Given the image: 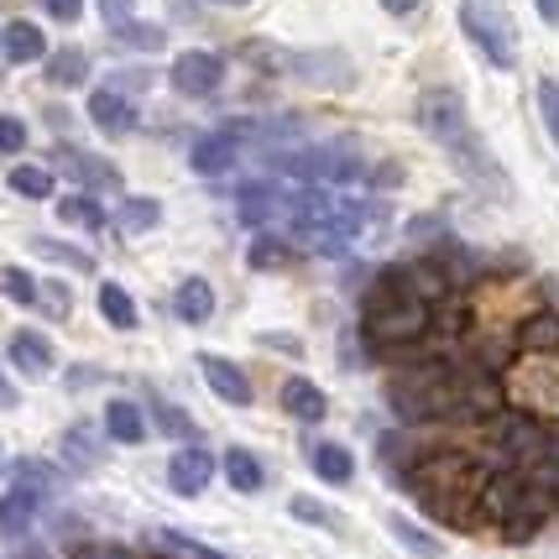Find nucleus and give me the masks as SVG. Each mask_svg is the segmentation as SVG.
Segmentation results:
<instances>
[{
	"label": "nucleus",
	"instance_id": "nucleus-1",
	"mask_svg": "<svg viewBox=\"0 0 559 559\" xmlns=\"http://www.w3.org/2000/svg\"><path fill=\"white\" fill-rule=\"evenodd\" d=\"M403 487L414 491V502L435 523H471L476 518V497L487 487V471L481 465H471L465 455H424V461L408 465V476H403Z\"/></svg>",
	"mask_w": 559,
	"mask_h": 559
},
{
	"label": "nucleus",
	"instance_id": "nucleus-2",
	"mask_svg": "<svg viewBox=\"0 0 559 559\" xmlns=\"http://www.w3.org/2000/svg\"><path fill=\"white\" fill-rule=\"evenodd\" d=\"M388 403L403 424H429V418L461 414V382L450 361H418L403 366L388 382Z\"/></svg>",
	"mask_w": 559,
	"mask_h": 559
},
{
	"label": "nucleus",
	"instance_id": "nucleus-3",
	"mask_svg": "<svg viewBox=\"0 0 559 559\" xmlns=\"http://www.w3.org/2000/svg\"><path fill=\"white\" fill-rule=\"evenodd\" d=\"M418 126L435 136L455 163H465L471 173H487V178H497L502 183V168H491L487 146H481V136H476V126H471V116H465V99L461 90H424L418 95Z\"/></svg>",
	"mask_w": 559,
	"mask_h": 559
},
{
	"label": "nucleus",
	"instance_id": "nucleus-4",
	"mask_svg": "<svg viewBox=\"0 0 559 559\" xmlns=\"http://www.w3.org/2000/svg\"><path fill=\"white\" fill-rule=\"evenodd\" d=\"M429 309H435V304H418V298H403V293L371 288L366 293V319H361L366 345H377V350L418 345L429 335Z\"/></svg>",
	"mask_w": 559,
	"mask_h": 559
},
{
	"label": "nucleus",
	"instance_id": "nucleus-5",
	"mask_svg": "<svg viewBox=\"0 0 559 559\" xmlns=\"http://www.w3.org/2000/svg\"><path fill=\"white\" fill-rule=\"evenodd\" d=\"M272 168L309 183V189H335V183H356L361 178V152L350 142H324V146H304V152H277Z\"/></svg>",
	"mask_w": 559,
	"mask_h": 559
},
{
	"label": "nucleus",
	"instance_id": "nucleus-6",
	"mask_svg": "<svg viewBox=\"0 0 559 559\" xmlns=\"http://www.w3.org/2000/svg\"><path fill=\"white\" fill-rule=\"evenodd\" d=\"M461 26H465V37L487 52V63H497V69H518V37H512V22L491 5V0H461Z\"/></svg>",
	"mask_w": 559,
	"mask_h": 559
},
{
	"label": "nucleus",
	"instance_id": "nucleus-7",
	"mask_svg": "<svg viewBox=\"0 0 559 559\" xmlns=\"http://www.w3.org/2000/svg\"><path fill=\"white\" fill-rule=\"evenodd\" d=\"M168 84L178 90V95H189V99L215 95L219 84H225V58L210 52V48L178 52V58H173V69H168Z\"/></svg>",
	"mask_w": 559,
	"mask_h": 559
},
{
	"label": "nucleus",
	"instance_id": "nucleus-8",
	"mask_svg": "<svg viewBox=\"0 0 559 559\" xmlns=\"http://www.w3.org/2000/svg\"><path fill=\"white\" fill-rule=\"evenodd\" d=\"M377 288L418 298V304H439V298H450V277H444L435 262H397V267H388L377 277Z\"/></svg>",
	"mask_w": 559,
	"mask_h": 559
},
{
	"label": "nucleus",
	"instance_id": "nucleus-9",
	"mask_svg": "<svg viewBox=\"0 0 559 559\" xmlns=\"http://www.w3.org/2000/svg\"><path fill=\"white\" fill-rule=\"evenodd\" d=\"M210 481H215V455H210L204 444H183L168 461V487L178 491V497H199Z\"/></svg>",
	"mask_w": 559,
	"mask_h": 559
},
{
	"label": "nucleus",
	"instance_id": "nucleus-10",
	"mask_svg": "<svg viewBox=\"0 0 559 559\" xmlns=\"http://www.w3.org/2000/svg\"><path fill=\"white\" fill-rule=\"evenodd\" d=\"M199 371H204V382H210V392H215L219 403L251 408V377H246L236 361H225V356H199Z\"/></svg>",
	"mask_w": 559,
	"mask_h": 559
},
{
	"label": "nucleus",
	"instance_id": "nucleus-11",
	"mask_svg": "<svg viewBox=\"0 0 559 559\" xmlns=\"http://www.w3.org/2000/svg\"><path fill=\"white\" fill-rule=\"evenodd\" d=\"M58 168L84 189H121V168L95 157V152H79V146H58Z\"/></svg>",
	"mask_w": 559,
	"mask_h": 559
},
{
	"label": "nucleus",
	"instance_id": "nucleus-12",
	"mask_svg": "<svg viewBox=\"0 0 559 559\" xmlns=\"http://www.w3.org/2000/svg\"><path fill=\"white\" fill-rule=\"evenodd\" d=\"M491 439L502 444V455H512V461H528L538 444H544V429H538L528 414H491Z\"/></svg>",
	"mask_w": 559,
	"mask_h": 559
},
{
	"label": "nucleus",
	"instance_id": "nucleus-13",
	"mask_svg": "<svg viewBox=\"0 0 559 559\" xmlns=\"http://www.w3.org/2000/svg\"><path fill=\"white\" fill-rule=\"evenodd\" d=\"M90 121L105 131V136H126V131H136V99H126L121 90H95L90 95Z\"/></svg>",
	"mask_w": 559,
	"mask_h": 559
},
{
	"label": "nucleus",
	"instance_id": "nucleus-14",
	"mask_svg": "<svg viewBox=\"0 0 559 559\" xmlns=\"http://www.w3.org/2000/svg\"><path fill=\"white\" fill-rule=\"evenodd\" d=\"M544 512H549V502H544V497L523 481V487H518V497L502 508V518H497V523H502V534H508L512 544H523L534 528H544Z\"/></svg>",
	"mask_w": 559,
	"mask_h": 559
},
{
	"label": "nucleus",
	"instance_id": "nucleus-15",
	"mask_svg": "<svg viewBox=\"0 0 559 559\" xmlns=\"http://www.w3.org/2000/svg\"><path fill=\"white\" fill-rule=\"evenodd\" d=\"M236 157H241V142L230 136V131H210V136H199L189 146V168L204 173V178H219V173L236 168Z\"/></svg>",
	"mask_w": 559,
	"mask_h": 559
},
{
	"label": "nucleus",
	"instance_id": "nucleus-16",
	"mask_svg": "<svg viewBox=\"0 0 559 559\" xmlns=\"http://www.w3.org/2000/svg\"><path fill=\"white\" fill-rule=\"evenodd\" d=\"M241 219L246 225H277V219H288V194L277 189V183H251V189H241Z\"/></svg>",
	"mask_w": 559,
	"mask_h": 559
},
{
	"label": "nucleus",
	"instance_id": "nucleus-17",
	"mask_svg": "<svg viewBox=\"0 0 559 559\" xmlns=\"http://www.w3.org/2000/svg\"><path fill=\"white\" fill-rule=\"evenodd\" d=\"M309 465H314V476H324L330 487H350L356 481V455L335 444V439H314L309 444Z\"/></svg>",
	"mask_w": 559,
	"mask_h": 559
},
{
	"label": "nucleus",
	"instance_id": "nucleus-18",
	"mask_svg": "<svg viewBox=\"0 0 559 559\" xmlns=\"http://www.w3.org/2000/svg\"><path fill=\"white\" fill-rule=\"evenodd\" d=\"M523 465H528L523 481H528L544 502H559V435H544V444H538Z\"/></svg>",
	"mask_w": 559,
	"mask_h": 559
},
{
	"label": "nucleus",
	"instance_id": "nucleus-19",
	"mask_svg": "<svg viewBox=\"0 0 559 559\" xmlns=\"http://www.w3.org/2000/svg\"><path fill=\"white\" fill-rule=\"evenodd\" d=\"M518 350L523 356H555L559 350V314L555 309H534L518 324Z\"/></svg>",
	"mask_w": 559,
	"mask_h": 559
},
{
	"label": "nucleus",
	"instance_id": "nucleus-20",
	"mask_svg": "<svg viewBox=\"0 0 559 559\" xmlns=\"http://www.w3.org/2000/svg\"><path fill=\"white\" fill-rule=\"evenodd\" d=\"M11 366H16L22 377H48L52 371V341L48 335H37V330H16V335H11Z\"/></svg>",
	"mask_w": 559,
	"mask_h": 559
},
{
	"label": "nucleus",
	"instance_id": "nucleus-21",
	"mask_svg": "<svg viewBox=\"0 0 559 559\" xmlns=\"http://www.w3.org/2000/svg\"><path fill=\"white\" fill-rule=\"evenodd\" d=\"M0 52H5V63H37V58H48V37L37 22H11L0 32Z\"/></svg>",
	"mask_w": 559,
	"mask_h": 559
},
{
	"label": "nucleus",
	"instance_id": "nucleus-22",
	"mask_svg": "<svg viewBox=\"0 0 559 559\" xmlns=\"http://www.w3.org/2000/svg\"><path fill=\"white\" fill-rule=\"evenodd\" d=\"M173 314L183 319V324H210V314H215V288H210L204 277H183L178 293H173Z\"/></svg>",
	"mask_w": 559,
	"mask_h": 559
},
{
	"label": "nucleus",
	"instance_id": "nucleus-23",
	"mask_svg": "<svg viewBox=\"0 0 559 559\" xmlns=\"http://www.w3.org/2000/svg\"><path fill=\"white\" fill-rule=\"evenodd\" d=\"M283 408H288L298 424H319L324 408H330V397H324L309 377H288V382H283Z\"/></svg>",
	"mask_w": 559,
	"mask_h": 559
},
{
	"label": "nucleus",
	"instance_id": "nucleus-24",
	"mask_svg": "<svg viewBox=\"0 0 559 559\" xmlns=\"http://www.w3.org/2000/svg\"><path fill=\"white\" fill-rule=\"evenodd\" d=\"M219 465H225V481L241 491V497H257V491L267 487V471H262V461H257L251 450H241V444H230Z\"/></svg>",
	"mask_w": 559,
	"mask_h": 559
},
{
	"label": "nucleus",
	"instance_id": "nucleus-25",
	"mask_svg": "<svg viewBox=\"0 0 559 559\" xmlns=\"http://www.w3.org/2000/svg\"><path fill=\"white\" fill-rule=\"evenodd\" d=\"M43 69H48L52 90H79V84L90 79V52L84 48H58V52L43 58Z\"/></svg>",
	"mask_w": 559,
	"mask_h": 559
},
{
	"label": "nucleus",
	"instance_id": "nucleus-26",
	"mask_svg": "<svg viewBox=\"0 0 559 559\" xmlns=\"http://www.w3.org/2000/svg\"><path fill=\"white\" fill-rule=\"evenodd\" d=\"M105 435L116 439V444H142L146 439V418L136 403H126V397H110L105 403Z\"/></svg>",
	"mask_w": 559,
	"mask_h": 559
},
{
	"label": "nucleus",
	"instance_id": "nucleus-27",
	"mask_svg": "<svg viewBox=\"0 0 559 559\" xmlns=\"http://www.w3.org/2000/svg\"><path fill=\"white\" fill-rule=\"evenodd\" d=\"M37 508H43V497H37V491H26V487H16L11 497H0V534L5 538L26 534V528H32V518H37Z\"/></svg>",
	"mask_w": 559,
	"mask_h": 559
},
{
	"label": "nucleus",
	"instance_id": "nucleus-28",
	"mask_svg": "<svg viewBox=\"0 0 559 559\" xmlns=\"http://www.w3.org/2000/svg\"><path fill=\"white\" fill-rule=\"evenodd\" d=\"M99 314H105L110 330H136V324H142V314H136V304H131V293H126L121 283H105V288H99Z\"/></svg>",
	"mask_w": 559,
	"mask_h": 559
},
{
	"label": "nucleus",
	"instance_id": "nucleus-29",
	"mask_svg": "<svg viewBox=\"0 0 559 559\" xmlns=\"http://www.w3.org/2000/svg\"><path fill=\"white\" fill-rule=\"evenodd\" d=\"M116 225H121L126 236H146V230H157V225H163V204H157V199H121Z\"/></svg>",
	"mask_w": 559,
	"mask_h": 559
},
{
	"label": "nucleus",
	"instance_id": "nucleus-30",
	"mask_svg": "<svg viewBox=\"0 0 559 559\" xmlns=\"http://www.w3.org/2000/svg\"><path fill=\"white\" fill-rule=\"evenodd\" d=\"M288 512L298 518V523H309V528H330V534H345L341 512L324 508L319 497H309V491H298V497H288Z\"/></svg>",
	"mask_w": 559,
	"mask_h": 559
},
{
	"label": "nucleus",
	"instance_id": "nucleus-31",
	"mask_svg": "<svg viewBox=\"0 0 559 559\" xmlns=\"http://www.w3.org/2000/svg\"><path fill=\"white\" fill-rule=\"evenodd\" d=\"M152 544L163 549V559H225L219 549H210V544H199V538H189V534H173V528H157Z\"/></svg>",
	"mask_w": 559,
	"mask_h": 559
},
{
	"label": "nucleus",
	"instance_id": "nucleus-32",
	"mask_svg": "<svg viewBox=\"0 0 559 559\" xmlns=\"http://www.w3.org/2000/svg\"><path fill=\"white\" fill-rule=\"evenodd\" d=\"M58 219H63V225H79V230H105V210H99L90 194L58 199Z\"/></svg>",
	"mask_w": 559,
	"mask_h": 559
},
{
	"label": "nucleus",
	"instance_id": "nucleus-33",
	"mask_svg": "<svg viewBox=\"0 0 559 559\" xmlns=\"http://www.w3.org/2000/svg\"><path fill=\"white\" fill-rule=\"evenodd\" d=\"M388 528H392V538H397L408 555H418V559H439V549H444L435 534H424V528L408 523V518H388Z\"/></svg>",
	"mask_w": 559,
	"mask_h": 559
},
{
	"label": "nucleus",
	"instance_id": "nucleus-34",
	"mask_svg": "<svg viewBox=\"0 0 559 559\" xmlns=\"http://www.w3.org/2000/svg\"><path fill=\"white\" fill-rule=\"evenodd\" d=\"M32 251H37L43 262H63V267L95 272V257H90V251H79V246H69V241H48V236H32Z\"/></svg>",
	"mask_w": 559,
	"mask_h": 559
},
{
	"label": "nucleus",
	"instance_id": "nucleus-35",
	"mask_svg": "<svg viewBox=\"0 0 559 559\" xmlns=\"http://www.w3.org/2000/svg\"><path fill=\"white\" fill-rule=\"evenodd\" d=\"M11 194H22V199H52V173L48 168H37V163H22V168H11Z\"/></svg>",
	"mask_w": 559,
	"mask_h": 559
},
{
	"label": "nucleus",
	"instance_id": "nucleus-36",
	"mask_svg": "<svg viewBox=\"0 0 559 559\" xmlns=\"http://www.w3.org/2000/svg\"><path fill=\"white\" fill-rule=\"evenodd\" d=\"M63 461H69L73 471H90V465L99 461V444H95V435H90L84 424H79V429H69V435H63Z\"/></svg>",
	"mask_w": 559,
	"mask_h": 559
},
{
	"label": "nucleus",
	"instance_id": "nucleus-37",
	"mask_svg": "<svg viewBox=\"0 0 559 559\" xmlns=\"http://www.w3.org/2000/svg\"><path fill=\"white\" fill-rule=\"evenodd\" d=\"M246 262L257 272H277V267H288V241H272V236H257L251 241V251H246Z\"/></svg>",
	"mask_w": 559,
	"mask_h": 559
},
{
	"label": "nucleus",
	"instance_id": "nucleus-38",
	"mask_svg": "<svg viewBox=\"0 0 559 559\" xmlns=\"http://www.w3.org/2000/svg\"><path fill=\"white\" fill-rule=\"evenodd\" d=\"M152 418H157V429H163V435H173V439H194L199 435L194 418L183 414V408H173V403H152Z\"/></svg>",
	"mask_w": 559,
	"mask_h": 559
},
{
	"label": "nucleus",
	"instance_id": "nucleus-39",
	"mask_svg": "<svg viewBox=\"0 0 559 559\" xmlns=\"http://www.w3.org/2000/svg\"><path fill=\"white\" fill-rule=\"evenodd\" d=\"M116 43H126V48H136V52H157L163 48V26L126 22V26H116Z\"/></svg>",
	"mask_w": 559,
	"mask_h": 559
},
{
	"label": "nucleus",
	"instance_id": "nucleus-40",
	"mask_svg": "<svg viewBox=\"0 0 559 559\" xmlns=\"http://www.w3.org/2000/svg\"><path fill=\"white\" fill-rule=\"evenodd\" d=\"M538 116H544V126H549V142L559 146V79H538Z\"/></svg>",
	"mask_w": 559,
	"mask_h": 559
},
{
	"label": "nucleus",
	"instance_id": "nucleus-41",
	"mask_svg": "<svg viewBox=\"0 0 559 559\" xmlns=\"http://www.w3.org/2000/svg\"><path fill=\"white\" fill-rule=\"evenodd\" d=\"M0 293H5V298H11V304H37V283H32V277H26L22 267H5L0 272Z\"/></svg>",
	"mask_w": 559,
	"mask_h": 559
},
{
	"label": "nucleus",
	"instance_id": "nucleus-42",
	"mask_svg": "<svg viewBox=\"0 0 559 559\" xmlns=\"http://www.w3.org/2000/svg\"><path fill=\"white\" fill-rule=\"evenodd\" d=\"M37 304H43L48 319H69V309H73V298L63 283H37Z\"/></svg>",
	"mask_w": 559,
	"mask_h": 559
},
{
	"label": "nucleus",
	"instance_id": "nucleus-43",
	"mask_svg": "<svg viewBox=\"0 0 559 559\" xmlns=\"http://www.w3.org/2000/svg\"><path fill=\"white\" fill-rule=\"evenodd\" d=\"M16 487L37 491V497H48V491H52V471L43 461H22V465H16Z\"/></svg>",
	"mask_w": 559,
	"mask_h": 559
},
{
	"label": "nucleus",
	"instance_id": "nucleus-44",
	"mask_svg": "<svg viewBox=\"0 0 559 559\" xmlns=\"http://www.w3.org/2000/svg\"><path fill=\"white\" fill-rule=\"evenodd\" d=\"M257 345H267V350H277V356H304V341H298V335H283V330H262Z\"/></svg>",
	"mask_w": 559,
	"mask_h": 559
},
{
	"label": "nucleus",
	"instance_id": "nucleus-45",
	"mask_svg": "<svg viewBox=\"0 0 559 559\" xmlns=\"http://www.w3.org/2000/svg\"><path fill=\"white\" fill-rule=\"evenodd\" d=\"M26 146V126L16 116H0V152H22Z\"/></svg>",
	"mask_w": 559,
	"mask_h": 559
},
{
	"label": "nucleus",
	"instance_id": "nucleus-46",
	"mask_svg": "<svg viewBox=\"0 0 559 559\" xmlns=\"http://www.w3.org/2000/svg\"><path fill=\"white\" fill-rule=\"evenodd\" d=\"M43 11H48L52 22H79L84 16V0H37Z\"/></svg>",
	"mask_w": 559,
	"mask_h": 559
},
{
	"label": "nucleus",
	"instance_id": "nucleus-47",
	"mask_svg": "<svg viewBox=\"0 0 559 559\" xmlns=\"http://www.w3.org/2000/svg\"><path fill=\"white\" fill-rule=\"evenodd\" d=\"M131 5H136V0H99V16H105V26L116 32V26L131 22Z\"/></svg>",
	"mask_w": 559,
	"mask_h": 559
},
{
	"label": "nucleus",
	"instance_id": "nucleus-48",
	"mask_svg": "<svg viewBox=\"0 0 559 559\" xmlns=\"http://www.w3.org/2000/svg\"><path fill=\"white\" fill-rule=\"evenodd\" d=\"M73 559H131L126 549H116V544H90V549H79Z\"/></svg>",
	"mask_w": 559,
	"mask_h": 559
},
{
	"label": "nucleus",
	"instance_id": "nucleus-49",
	"mask_svg": "<svg viewBox=\"0 0 559 559\" xmlns=\"http://www.w3.org/2000/svg\"><path fill=\"white\" fill-rule=\"evenodd\" d=\"M418 5H424V0H382V11H388V16H414Z\"/></svg>",
	"mask_w": 559,
	"mask_h": 559
},
{
	"label": "nucleus",
	"instance_id": "nucleus-50",
	"mask_svg": "<svg viewBox=\"0 0 559 559\" xmlns=\"http://www.w3.org/2000/svg\"><path fill=\"white\" fill-rule=\"evenodd\" d=\"M534 5H538V16H544V22L559 26V0H534Z\"/></svg>",
	"mask_w": 559,
	"mask_h": 559
},
{
	"label": "nucleus",
	"instance_id": "nucleus-51",
	"mask_svg": "<svg viewBox=\"0 0 559 559\" xmlns=\"http://www.w3.org/2000/svg\"><path fill=\"white\" fill-rule=\"evenodd\" d=\"M0 408H16V392H11V382L0 377Z\"/></svg>",
	"mask_w": 559,
	"mask_h": 559
},
{
	"label": "nucleus",
	"instance_id": "nucleus-52",
	"mask_svg": "<svg viewBox=\"0 0 559 559\" xmlns=\"http://www.w3.org/2000/svg\"><path fill=\"white\" fill-rule=\"evenodd\" d=\"M219 5H246V0H219Z\"/></svg>",
	"mask_w": 559,
	"mask_h": 559
}]
</instances>
